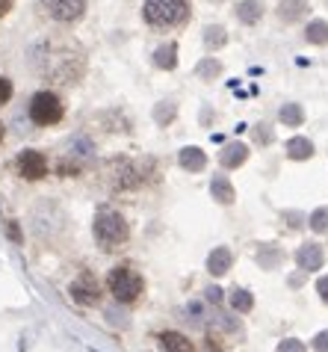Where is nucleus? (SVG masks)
Returning a JSON list of instances; mask_svg holds the SVG:
<instances>
[{
	"label": "nucleus",
	"instance_id": "nucleus-1",
	"mask_svg": "<svg viewBox=\"0 0 328 352\" xmlns=\"http://www.w3.org/2000/svg\"><path fill=\"white\" fill-rule=\"evenodd\" d=\"M142 18L154 30H172L189 21V0H145Z\"/></svg>",
	"mask_w": 328,
	"mask_h": 352
},
{
	"label": "nucleus",
	"instance_id": "nucleus-2",
	"mask_svg": "<svg viewBox=\"0 0 328 352\" xmlns=\"http://www.w3.org/2000/svg\"><path fill=\"white\" fill-rule=\"evenodd\" d=\"M128 237H130V228L121 213L104 210L95 217V240H98L104 249H119L128 243Z\"/></svg>",
	"mask_w": 328,
	"mask_h": 352
},
{
	"label": "nucleus",
	"instance_id": "nucleus-3",
	"mask_svg": "<svg viewBox=\"0 0 328 352\" xmlns=\"http://www.w3.org/2000/svg\"><path fill=\"white\" fill-rule=\"evenodd\" d=\"M62 116H65V107L54 92H36L33 95L30 119L38 124V128H54V124L62 122Z\"/></svg>",
	"mask_w": 328,
	"mask_h": 352
},
{
	"label": "nucleus",
	"instance_id": "nucleus-4",
	"mask_svg": "<svg viewBox=\"0 0 328 352\" xmlns=\"http://www.w3.org/2000/svg\"><path fill=\"white\" fill-rule=\"evenodd\" d=\"M107 287H110V293L119 302H137L145 285H142V276H139L137 270L119 267V270H113L110 276H107Z\"/></svg>",
	"mask_w": 328,
	"mask_h": 352
},
{
	"label": "nucleus",
	"instance_id": "nucleus-5",
	"mask_svg": "<svg viewBox=\"0 0 328 352\" xmlns=\"http://www.w3.org/2000/svg\"><path fill=\"white\" fill-rule=\"evenodd\" d=\"M38 6L56 24H74L86 12V0H38Z\"/></svg>",
	"mask_w": 328,
	"mask_h": 352
},
{
	"label": "nucleus",
	"instance_id": "nucleus-6",
	"mask_svg": "<svg viewBox=\"0 0 328 352\" xmlns=\"http://www.w3.org/2000/svg\"><path fill=\"white\" fill-rule=\"evenodd\" d=\"M107 169H110V178H113V187H119V190H130V187H137V184L142 181V172H139V166L137 163H130V160H110L107 163Z\"/></svg>",
	"mask_w": 328,
	"mask_h": 352
},
{
	"label": "nucleus",
	"instance_id": "nucleus-7",
	"mask_svg": "<svg viewBox=\"0 0 328 352\" xmlns=\"http://www.w3.org/2000/svg\"><path fill=\"white\" fill-rule=\"evenodd\" d=\"M15 166H18V172H21V178H27V181H38L47 175V157L36 148H24L18 154Z\"/></svg>",
	"mask_w": 328,
	"mask_h": 352
},
{
	"label": "nucleus",
	"instance_id": "nucleus-8",
	"mask_svg": "<svg viewBox=\"0 0 328 352\" xmlns=\"http://www.w3.org/2000/svg\"><path fill=\"white\" fill-rule=\"evenodd\" d=\"M71 296L80 302V305H92V302H98L101 290H98V281H95V276H89V272H83L80 278L71 285Z\"/></svg>",
	"mask_w": 328,
	"mask_h": 352
},
{
	"label": "nucleus",
	"instance_id": "nucleus-9",
	"mask_svg": "<svg viewBox=\"0 0 328 352\" xmlns=\"http://www.w3.org/2000/svg\"><path fill=\"white\" fill-rule=\"evenodd\" d=\"M178 163H180V169H187V172H204L207 154L201 151L198 145H187V148H180Z\"/></svg>",
	"mask_w": 328,
	"mask_h": 352
},
{
	"label": "nucleus",
	"instance_id": "nucleus-10",
	"mask_svg": "<svg viewBox=\"0 0 328 352\" xmlns=\"http://www.w3.org/2000/svg\"><path fill=\"white\" fill-rule=\"evenodd\" d=\"M296 263L305 272H316V270L323 267V249L316 246V243H305V246L296 252Z\"/></svg>",
	"mask_w": 328,
	"mask_h": 352
},
{
	"label": "nucleus",
	"instance_id": "nucleus-11",
	"mask_svg": "<svg viewBox=\"0 0 328 352\" xmlns=\"http://www.w3.org/2000/svg\"><path fill=\"white\" fill-rule=\"evenodd\" d=\"M246 157H248V145H243V142H231V145H225V148H222L219 163L225 166V169H237V166H243V163H246Z\"/></svg>",
	"mask_w": 328,
	"mask_h": 352
},
{
	"label": "nucleus",
	"instance_id": "nucleus-12",
	"mask_svg": "<svg viewBox=\"0 0 328 352\" xmlns=\"http://www.w3.org/2000/svg\"><path fill=\"white\" fill-rule=\"evenodd\" d=\"M305 15H307V0H281L278 3V18L284 24H296Z\"/></svg>",
	"mask_w": 328,
	"mask_h": 352
},
{
	"label": "nucleus",
	"instance_id": "nucleus-13",
	"mask_svg": "<svg viewBox=\"0 0 328 352\" xmlns=\"http://www.w3.org/2000/svg\"><path fill=\"white\" fill-rule=\"evenodd\" d=\"M231 252L225 249V246H219V249H213L210 252V258H207V270H210V276H225V272L231 270Z\"/></svg>",
	"mask_w": 328,
	"mask_h": 352
},
{
	"label": "nucleus",
	"instance_id": "nucleus-14",
	"mask_svg": "<svg viewBox=\"0 0 328 352\" xmlns=\"http://www.w3.org/2000/svg\"><path fill=\"white\" fill-rule=\"evenodd\" d=\"M237 18L243 24H257L260 18H263V6H260V0H239L237 3Z\"/></svg>",
	"mask_w": 328,
	"mask_h": 352
},
{
	"label": "nucleus",
	"instance_id": "nucleus-15",
	"mask_svg": "<svg viewBox=\"0 0 328 352\" xmlns=\"http://www.w3.org/2000/svg\"><path fill=\"white\" fill-rule=\"evenodd\" d=\"M154 65H157V68H166V72H172V68L178 65V45H175V42L160 45L157 51H154Z\"/></svg>",
	"mask_w": 328,
	"mask_h": 352
},
{
	"label": "nucleus",
	"instance_id": "nucleus-16",
	"mask_svg": "<svg viewBox=\"0 0 328 352\" xmlns=\"http://www.w3.org/2000/svg\"><path fill=\"white\" fill-rule=\"evenodd\" d=\"M287 157H290V160H307V157H314V142L305 140V136H293V140L287 142Z\"/></svg>",
	"mask_w": 328,
	"mask_h": 352
},
{
	"label": "nucleus",
	"instance_id": "nucleus-17",
	"mask_svg": "<svg viewBox=\"0 0 328 352\" xmlns=\"http://www.w3.org/2000/svg\"><path fill=\"white\" fill-rule=\"evenodd\" d=\"M210 192H213V199L219 201V204H234V199H237V192H234V187H231V181L228 178H213V184H210Z\"/></svg>",
	"mask_w": 328,
	"mask_h": 352
},
{
	"label": "nucleus",
	"instance_id": "nucleus-18",
	"mask_svg": "<svg viewBox=\"0 0 328 352\" xmlns=\"http://www.w3.org/2000/svg\"><path fill=\"white\" fill-rule=\"evenodd\" d=\"M160 346H163V352H189V340L178 335V331H163Z\"/></svg>",
	"mask_w": 328,
	"mask_h": 352
},
{
	"label": "nucleus",
	"instance_id": "nucleus-19",
	"mask_svg": "<svg viewBox=\"0 0 328 352\" xmlns=\"http://www.w3.org/2000/svg\"><path fill=\"white\" fill-rule=\"evenodd\" d=\"M278 119H281V124H287V128H298V124L305 122V110L298 104H284Z\"/></svg>",
	"mask_w": 328,
	"mask_h": 352
},
{
	"label": "nucleus",
	"instance_id": "nucleus-20",
	"mask_svg": "<svg viewBox=\"0 0 328 352\" xmlns=\"http://www.w3.org/2000/svg\"><path fill=\"white\" fill-rule=\"evenodd\" d=\"M305 38L311 45H328V21H311L305 30Z\"/></svg>",
	"mask_w": 328,
	"mask_h": 352
},
{
	"label": "nucleus",
	"instance_id": "nucleus-21",
	"mask_svg": "<svg viewBox=\"0 0 328 352\" xmlns=\"http://www.w3.org/2000/svg\"><path fill=\"white\" fill-rule=\"evenodd\" d=\"M231 308H234L237 314H248V311L255 308V296L248 290H234L231 293Z\"/></svg>",
	"mask_w": 328,
	"mask_h": 352
},
{
	"label": "nucleus",
	"instance_id": "nucleus-22",
	"mask_svg": "<svg viewBox=\"0 0 328 352\" xmlns=\"http://www.w3.org/2000/svg\"><path fill=\"white\" fill-rule=\"evenodd\" d=\"M228 42V36L222 27H207V33H204V45L210 47V51H216V47H222Z\"/></svg>",
	"mask_w": 328,
	"mask_h": 352
},
{
	"label": "nucleus",
	"instance_id": "nucleus-23",
	"mask_svg": "<svg viewBox=\"0 0 328 352\" xmlns=\"http://www.w3.org/2000/svg\"><path fill=\"white\" fill-rule=\"evenodd\" d=\"M222 65L216 60H201L198 63V77H204V80H213V77H219Z\"/></svg>",
	"mask_w": 328,
	"mask_h": 352
},
{
	"label": "nucleus",
	"instance_id": "nucleus-24",
	"mask_svg": "<svg viewBox=\"0 0 328 352\" xmlns=\"http://www.w3.org/2000/svg\"><path fill=\"white\" fill-rule=\"evenodd\" d=\"M311 228L316 234H325L328 231V208H320V210L311 213Z\"/></svg>",
	"mask_w": 328,
	"mask_h": 352
},
{
	"label": "nucleus",
	"instance_id": "nucleus-25",
	"mask_svg": "<svg viewBox=\"0 0 328 352\" xmlns=\"http://www.w3.org/2000/svg\"><path fill=\"white\" fill-rule=\"evenodd\" d=\"M9 98H12V83H9V77L0 74V107L9 104Z\"/></svg>",
	"mask_w": 328,
	"mask_h": 352
},
{
	"label": "nucleus",
	"instance_id": "nucleus-26",
	"mask_svg": "<svg viewBox=\"0 0 328 352\" xmlns=\"http://www.w3.org/2000/svg\"><path fill=\"white\" fill-rule=\"evenodd\" d=\"M278 352H305V344L302 340H296V338H287V340H281Z\"/></svg>",
	"mask_w": 328,
	"mask_h": 352
},
{
	"label": "nucleus",
	"instance_id": "nucleus-27",
	"mask_svg": "<svg viewBox=\"0 0 328 352\" xmlns=\"http://www.w3.org/2000/svg\"><path fill=\"white\" fill-rule=\"evenodd\" d=\"M154 116H157L160 122H169L172 116H175V107H172V104H160L157 110H154Z\"/></svg>",
	"mask_w": 328,
	"mask_h": 352
},
{
	"label": "nucleus",
	"instance_id": "nucleus-28",
	"mask_svg": "<svg viewBox=\"0 0 328 352\" xmlns=\"http://www.w3.org/2000/svg\"><path fill=\"white\" fill-rule=\"evenodd\" d=\"M314 349L316 352H328V331H320V335L314 338Z\"/></svg>",
	"mask_w": 328,
	"mask_h": 352
},
{
	"label": "nucleus",
	"instance_id": "nucleus-29",
	"mask_svg": "<svg viewBox=\"0 0 328 352\" xmlns=\"http://www.w3.org/2000/svg\"><path fill=\"white\" fill-rule=\"evenodd\" d=\"M316 290H320V296L328 302V276L325 278H320V281H316Z\"/></svg>",
	"mask_w": 328,
	"mask_h": 352
},
{
	"label": "nucleus",
	"instance_id": "nucleus-30",
	"mask_svg": "<svg viewBox=\"0 0 328 352\" xmlns=\"http://www.w3.org/2000/svg\"><path fill=\"white\" fill-rule=\"evenodd\" d=\"M12 3H15V0H0V15H6L9 9H12Z\"/></svg>",
	"mask_w": 328,
	"mask_h": 352
},
{
	"label": "nucleus",
	"instance_id": "nucleus-31",
	"mask_svg": "<svg viewBox=\"0 0 328 352\" xmlns=\"http://www.w3.org/2000/svg\"><path fill=\"white\" fill-rule=\"evenodd\" d=\"M207 296L213 299V302H219V299H222V293H219V287H210V290H207Z\"/></svg>",
	"mask_w": 328,
	"mask_h": 352
},
{
	"label": "nucleus",
	"instance_id": "nucleus-32",
	"mask_svg": "<svg viewBox=\"0 0 328 352\" xmlns=\"http://www.w3.org/2000/svg\"><path fill=\"white\" fill-rule=\"evenodd\" d=\"M0 140H3V128H0Z\"/></svg>",
	"mask_w": 328,
	"mask_h": 352
}]
</instances>
